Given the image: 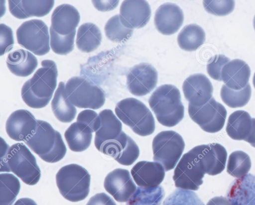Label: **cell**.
<instances>
[{"label": "cell", "mask_w": 255, "mask_h": 205, "mask_svg": "<svg viewBox=\"0 0 255 205\" xmlns=\"http://www.w3.org/2000/svg\"><path fill=\"white\" fill-rule=\"evenodd\" d=\"M0 139V172H12L25 184H36L40 178V170L29 149L22 143L9 147Z\"/></svg>", "instance_id": "cell-1"}, {"label": "cell", "mask_w": 255, "mask_h": 205, "mask_svg": "<svg viewBox=\"0 0 255 205\" xmlns=\"http://www.w3.org/2000/svg\"><path fill=\"white\" fill-rule=\"evenodd\" d=\"M41 64L42 67L25 82L21 90L23 101L33 108H43L48 104L57 84L58 71L55 63L44 60Z\"/></svg>", "instance_id": "cell-2"}, {"label": "cell", "mask_w": 255, "mask_h": 205, "mask_svg": "<svg viewBox=\"0 0 255 205\" xmlns=\"http://www.w3.org/2000/svg\"><path fill=\"white\" fill-rule=\"evenodd\" d=\"M148 103L158 121L164 126H174L183 118L184 107L180 93L172 85L158 87L149 98Z\"/></svg>", "instance_id": "cell-3"}, {"label": "cell", "mask_w": 255, "mask_h": 205, "mask_svg": "<svg viewBox=\"0 0 255 205\" xmlns=\"http://www.w3.org/2000/svg\"><path fill=\"white\" fill-rule=\"evenodd\" d=\"M90 180L88 171L76 164L62 167L56 175V185L60 193L72 202L86 198L90 191Z\"/></svg>", "instance_id": "cell-4"}, {"label": "cell", "mask_w": 255, "mask_h": 205, "mask_svg": "<svg viewBox=\"0 0 255 205\" xmlns=\"http://www.w3.org/2000/svg\"><path fill=\"white\" fill-rule=\"evenodd\" d=\"M115 111L119 118L136 134L145 136L155 130V121L147 107L140 101L127 98L117 104Z\"/></svg>", "instance_id": "cell-5"}, {"label": "cell", "mask_w": 255, "mask_h": 205, "mask_svg": "<svg viewBox=\"0 0 255 205\" xmlns=\"http://www.w3.org/2000/svg\"><path fill=\"white\" fill-rule=\"evenodd\" d=\"M65 90L71 103L78 108L97 109L105 102L103 90L83 77L70 78L66 82Z\"/></svg>", "instance_id": "cell-6"}, {"label": "cell", "mask_w": 255, "mask_h": 205, "mask_svg": "<svg viewBox=\"0 0 255 205\" xmlns=\"http://www.w3.org/2000/svg\"><path fill=\"white\" fill-rule=\"evenodd\" d=\"M153 160L160 163L165 171L173 169L185 147L182 136L172 130L158 133L152 141Z\"/></svg>", "instance_id": "cell-7"}, {"label": "cell", "mask_w": 255, "mask_h": 205, "mask_svg": "<svg viewBox=\"0 0 255 205\" xmlns=\"http://www.w3.org/2000/svg\"><path fill=\"white\" fill-rule=\"evenodd\" d=\"M205 174L203 164L193 148L183 155L177 164L173 179L177 188L197 191L203 184L202 179Z\"/></svg>", "instance_id": "cell-8"}, {"label": "cell", "mask_w": 255, "mask_h": 205, "mask_svg": "<svg viewBox=\"0 0 255 205\" xmlns=\"http://www.w3.org/2000/svg\"><path fill=\"white\" fill-rule=\"evenodd\" d=\"M16 34L18 44L33 54L42 56L49 52L48 29L42 20L33 19L23 22Z\"/></svg>", "instance_id": "cell-9"}, {"label": "cell", "mask_w": 255, "mask_h": 205, "mask_svg": "<svg viewBox=\"0 0 255 205\" xmlns=\"http://www.w3.org/2000/svg\"><path fill=\"white\" fill-rule=\"evenodd\" d=\"M188 109L192 120L207 132H219L224 125L227 110L214 98H212L206 103L200 106L188 104Z\"/></svg>", "instance_id": "cell-10"}, {"label": "cell", "mask_w": 255, "mask_h": 205, "mask_svg": "<svg viewBox=\"0 0 255 205\" xmlns=\"http://www.w3.org/2000/svg\"><path fill=\"white\" fill-rule=\"evenodd\" d=\"M97 149L126 166L132 164L139 155V150L136 143L124 131L118 138L104 144Z\"/></svg>", "instance_id": "cell-11"}, {"label": "cell", "mask_w": 255, "mask_h": 205, "mask_svg": "<svg viewBox=\"0 0 255 205\" xmlns=\"http://www.w3.org/2000/svg\"><path fill=\"white\" fill-rule=\"evenodd\" d=\"M157 82V72L148 63H142L133 66L127 75V87L131 94L143 96L150 93Z\"/></svg>", "instance_id": "cell-12"}, {"label": "cell", "mask_w": 255, "mask_h": 205, "mask_svg": "<svg viewBox=\"0 0 255 205\" xmlns=\"http://www.w3.org/2000/svg\"><path fill=\"white\" fill-rule=\"evenodd\" d=\"M104 187L116 201L121 203L128 202L137 189L129 171L121 168L116 169L107 175Z\"/></svg>", "instance_id": "cell-13"}, {"label": "cell", "mask_w": 255, "mask_h": 205, "mask_svg": "<svg viewBox=\"0 0 255 205\" xmlns=\"http://www.w3.org/2000/svg\"><path fill=\"white\" fill-rule=\"evenodd\" d=\"M182 89L189 104L193 106L203 105L212 98V85L209 79L202 74H193L186 78Z\"/></svg>", "instance_id": "cell-14"}, {"label": "cell", "mask_w": 255, "mask_h": 205, "mask_svg": "<svg viewBox=\"0 0 255 205\" xmlns=\"http://www.w3.org/2000/svg\"><path fill=\"white\" fill-rule=\"evenodd\" d=\"M37 120L33 115L26 109L13 111L8 117L5 123V130L12 139L26 140L35 131Z\"/></svg>", "instance_id": "cell-15"}, {"label": "cell", "mask_w": 255, "mask_h": 205, "mask_svg": "<svg viewBox=\"0 0 255 205\" xmlns=\"http://www.w3.org/2000/svg\"><path fill=\"white\" fill-rule=\"evenodd\" d=\"M194 149L203 164L206 174L215 176L224 170L227 152L222 145L217 143L202 144Z\"/></svg>", "instance_id": "cell-16"}, {"label": "cell", "mask_w": 255, "mask_h": 205, "mask_svg": "<svg viewBox=\"0 0 255 205\" xmlns=\"http://www.w3.org/2000/svg\"><path fill=\"white\" fill-rule=\"evenodd\" d=\"M184 20L182 9L176 4H162L155 11L154 22L156 28L164 35L175 33L181 26Z\"/></svg>", "instance_id": "cell-17"}, {"label": "cell", "mask_w": 255, "mask_h": 205, "mask_svg": "<svg viewBox=\"0 0 255 205\" xmlns=\"http://www.w3.org/2000/svg\"><path fill=\"white\" fill-rule=\"evenodd\" d=\"M56 130L45 121L37 120L34 132L24 141L25 144L39 157L46 155L55 144Z\"/></svg>", "instance_id": "cell-18"}, {"label": "cell", "mask_w": 255, "mask_h": 205, "mask_svg": "<svg viewBox=\"0 0 255 205\" xmlns=\"http://www.w3.org/2000/svg\"><path fill=\"white\" fill-rule=\"evenodd\" d=\"M131 175L137 186L142 188H154L163 181L165 170L160 163L142 161L131 169Z\"/></svg>", "instance_id": "cell-19"}, {"label": "cell", "mask_w": 255, "mask_h": 205, "mask_svg": "<svg viewBox=\"0 0 255 205\" xmlns=\"http://www.w3.org/2000/svg\"><path fill=\"white\" fill-rule=\"evenodd\" d=\"M227 198L233 205H255V176L248 174L234 180Z\"/></svg>", "instance_id": "cell-20"}, {"label": "cell", "mask_w": 255, "mask_h": 205, "mask_svg": "<svg viewBox=\"0 0 255 205\" xmlns=\"http://www.w3.org/2000/svg\"><path fill=\"white\" fill-rule=\"evenodd\" d=\"M80 20V13L74 6L62 4L57 6L52 12L51 26L57 33L68 35L76 30Z\"/></svg>", "instance_id": "cell-21"}, {"label": "cell", "mask_w": 255, "mask_h": 205, "mask_svg": "<svg viewBox=\"0 0 255 205\" xmlns=\"http://www.w3.org/2000/svg\"><path fill=\"white\" fill-rule=\"evenodd\" d=\"M121 16L132 28H140L148 22L151 9L144 0H124L120 7Z\"/></svg>", "instance_id": "cell-22"}, {"label": "cell", "mask_w": 255, "mask_h": 205, "mask_svg": "<svg viewBox=\"0 0 255 205\" xmlns=\"http://www.w3.org/2000/svg\"><path fill=\"white\" fill-rule=\"evenodd\" d=\"M8 2L10 13L18 19L42 17L50 12L54 4L53 0H9Z\"/></svg>", "instance_id": "cell-23"}, {"label": "cell", "mask_w": 255, "mask_h": 205, "mask_svg": "<svg viewBox=\"0 0 255 205\" xmlns=\"http://www.w3.org/2000/svg\"><path fill=\"white\" fill-rule=\"evenodd\" d=\"M251 75L249 65L240 59H234L226 64L221 71L222 80L226 86L234 90L244 88Z\"/></svg>", "instance_id": "cell-24"}, {"label": "cell", "mask_w": 255, "mask_h": 205, "mask_svg": "<svg viewBox=\"0 0 255 205\" xmlns=\"http://www.w3.org/2000/svg\"><path fill=\"white\" fill-rule=\"evenodd\" d=\"M101 119V126L95 132L94 144L97 149L104 144L118 138L122 131V124L109 109L101 111L99 114Z\"/></svg>", "instance_id": "cell-25"}, {"label": "cell", "mask_w": 255, "mask_h": 205, "mask_svg": "<svg viewBox=\"0 0 255 205\" xmlns=\"http://www.w3.org/2000/svg\"><path fill=\"white\" fill-rule=\"evenodd\" d=\"M6 63L10 71L19 77L30 75L38 65L37 59L31 52L17 48L7 55Z\"/></svg>", "instance_id": "cell-26"}, {"label": "cell", "mask_w": 255, "mask_h": 205, "mask_svg": "<svg viewBox=\"0 0 255 205\" xmlns=\"http://www.w3.org/2000/svg\"><path fill=\"white\" fill-rule=\"evenodd\" d=\"M93 131L87 125L79 122L72 123L66 130L64 137L69 149L79 152L86 150L90 145Z\"/></svg>", "instance_id": "cell-27"}, {"label": "cell", "mask_w": 255, "mask_h": 205, "mask_svg": "<svg viewBox=\"0 0 255 205\" xmlns=\"http://www.w3.org/2000/svg\"><path fill=\"white\" fill-rule=\"evenodd\" d=\"M51 107L55 116L62 122H70L75 117L77 109L70 102L63 82L58 84L51 102Z\"/></svg>", "instance_id": "cell-28"}, {"label": "cell", "mask_w": 255, "mask_h": 205, "mask_svg": "<svg viewBox=\"0 0 255 205\" xmlns=\"http://www.w3.org/2000/svg\"><path fill=\"white\" fill-rule=\"evenodd\" d=\"M102 38L101 32L96 24L92 22L85 23L78 28L76 46L81 51L90 53L100 46Z\"/></svg>", "instance_id": "cell-29"}, {"label": "cell", "mask_w": 255, "mask_h": 205, "mask_svg": "<svg viewBox=\"0 0 255 205\" xmlns=\"http://www.w3.org/2000/svg\"><path fill=\"white\" fill-rule=\"evenodd\" d=\"M252 118L249 113L239 110L229 116L226 126L227 134L236 140H246L251 129Z\"/></svg>", "instance_id": "cell-30"}, {"label": "cell", "mask_w": 255, "mask_h": 205, "mask_svg": "<svg viewBox=\"0 0 255 205\" xmlns=\"http://www.w3.org/2000/svg\"><path fill=\"white\" fill-rule=\"evenodd\" d=\"M205 40V33L203 28L196 24L186 25L180 32L177 37L179 47L188 51H195Z\"/></svg>", "instance_id": "cell-31"}, {"label": "cell", "mask_w": 255, "mask_h": 205, "mask_svg": "<svg viewBox=\"0 0 255 205\" xmlns=\"http://www.w3.org/2000/svg\"><path fill=\"white\" fill-rule=\"evenodd\" d=\"M104 30L107 37L115 42L128 40L133 33V28L120 14L111 17L106 23Z\"/></svg>", "instance_id": "cell-32"}, {"label": "cell", "mask_w": 255, "mask_h": 205, "mask_svg": "<svg viewBox=\"0 0 255 205\" xmlns=\"http://www.w3.org/2000/svg\"><path fill=\"white\" fill-rule=\"evenodd\" d=\"M164 196L161 186L154 188L138 187L126 205H160Z\"/></svg>", "instance_id": "cell-33"}, {"label": "cell", "mask_w": 255, "mask_h": 205, "mask_svg": "<svg viewBox=\"0 0 255 205\" xmlns=\"http://www.w3.org/2000/svg\"><path fill=\"white\" fill-rule=\"evenodd\" d=\"M0 205H11L18 194L20 184L18 179L10 173L0 174Z\"/></svg>", "instance_id": "cell-34"}, {"label": "cell", "mask_w": 255, "mask_h": 205, "mask_svg": "<svg viewBox=\"0 0 255 205\" xmlns=\"http://www.w3.org/2000/svg\"><path fill=\"white\" fill-rule=\"evenodd\" d=\"M251 88L248 83L243 89L234 90L226 85L222 86L220 96L223 102L232 108L240 107L247 104L251 96Z\"/></svg>", "instance_id": "cell-35"}, {"label": "cell", "mask_w": 255, "mask_h": 205, "mask_svg": "<svg viewBox=\"0 0 255 205\" xmlns=\"http://www.w3.org/2000/svg\"><path fill=\"white\" fill-rule=\"evenodd\" d=\"M251 168L250 156L243 151H236L229 156L227 171L232 176L240 178L248 174Z\"/></svg>", "instance_id": "cell-36"}, {"label": "cell", "mask_w": 255, "mask_h": 205, "mask_svg": "<svg viewBox=\"0 0 255 205\" xmlns=\"http://www.w3.org/2000/svg\"><path fill=\"white\" fill-rule=\"evenodd\" d=\"M50 47L53 51L59 55H66L71 52L74 47L76 30L68 35H61L50 27Z\"/></svg>", "instance_id": "cell-37"}, {"label": "cell", "mask_w": 255, "mask_h": 205, "mask_svg": "<svg viewBox=\"0 0 255 205\" xmlns=\"http://www.w3.org/2000/svg\"><path fill=\"white\" fill-rule=\"evenodd\" d=\"M162 205H205L196 194L191 191L177 189L168 196Z\"/></svg>", "instance_id": "cell-38"}, {"label": "cell", "mask_w": 255, "mask_h": 205, "mask_svg": "<svg viewBox=\"0 0 255 205\" xmlns=\"http://www.w3.org/2000/svg\"><path fill=\"white\" fill-rule=\"evenodd\" d=\"M205 10L209 13L225 16L231 13L235 8L234 0H204Z\"/></svg>", "instance_id": "cell-39"}, {"label": "cell", "mask_w": 255, "mask_h": 205, "mask_svg": "<svg viewBox=\"0 0 255 205\" xmlns=\"http://www.w3.org/2000/svg\"><path fill=\"white\" fill-rule=\"evenodd\" d=\"M230 62V59L224 55H216L213 57L207 65V71L209 75L213 79L221 81V71L224 66Z\"/></svg>", "instance_id": "cell-40"}, {"label": "cell", "mask_w": 255, "mask_h": 205, "mask_svg": "<svg viewBox=\"0 0 255 205\" xmlns=\"http://www.w3.org/2000/svg\"><path fill=\"white\" fill-rule=\"evenodd\" d=\"M66 150V146L60 133L56 131V142L53 149L48 154L42 156L40 158L48 163H56L64 158Z\"/></svg>", "instance_id": "cell-41"}, {"label": "cell", "mask_w": 255, "mask_h": 205, "mask_svg": "<svg viewBox=\"0 0 255 205\" xmlns=\"http://www.w3.org/2000/svg\"><path fill=\"white\" fill-rule=\"evenodd\" d=\"M77 121L88 126L93 132L97 131L101 126V119L98 113L91 109L81 111L77 117Z\"/></svg>", "instance_id": "cell-42"}, {"label": "cell", "mask_w": 255, "mask_h": 205, "mask_svg": "<svg viewBox=\"0 0 255 205\" xmlns=\"http://www.w3.org/2000/svg\"><path fill=\"white\" fill-rule=\"evenodd\" d=\"M14 44L12 30L4 24H0V55L10 51Z\"/></svg>", "instance_id": "cell-43"}, {"label": "cell", "mask_w": 255, "mask_h": 205, "mask_svg": "<svg viewBox=\"0 0 255 205\" xmlns=\"http://www.w3.org/2000/svg\"><path fill=\"white\" fill-rule=\"evenodd\" d=\"M86 205H117L110 196L104 193H98L92 197Z\"/></svg>", "instance_id": "cell-44"}, {"label": "cell", "mask_w": 255, "mask_h": 205, "mask_svg": "<svg viewBox=\"0 0 255 205\" xmlns=\"http://www.w3.org/2000/svg\"><path fill=\"white\" fill-rule=\"evenodd\" d=\"M95 7L100 11H105L114 9L119 0H92Z\"/></svg>", "instance_id": "cell-45"}, {"label": "cell", "mask_w": 255, "mask_h": 205, "mask_svg": "<svg viewBox=\"0 0 255 205\" xmlns=\"http://www.w3.org/2000/svg\"><path fill=\"white\" fill-rule=\"evenodd\" d=\"M206 205H233L227 198L215 197L209 201Z\"/></svg>", "instance_id": "cell-46"}, {"label": "cell", "mask_w": 255, "mask_h": 205, "mask_svg": "<svg viewBox=\"0 0 255 205\" xmlns=\"http://www.w3.org/2000/svg\"><path fill=\"white\" fill-rule=\"evenodd\" d=\"M245 141L255 147V118H252L251 129Z\"/></svg>", "instance_id": "cell-47"}, {"label": "cell", "mask_w": 255, "mask_h": 205, "mask_svg": "<svg viewBox=\"0 0 255 205\" xmlns=\"http://www.w3.org/2000/svg\"><path fill=\"white\" fill-rule=\"evenodd\" d=\"M13 205H37L32 199L29 198H21L16 201Z\"/></svg>", "instance_id": "cell-48"}, {"label": "cell", "mask_w": 255, "mask_h": 205, "mask_svg": "<svg viewBox=\"0 0 255 205\" xmlns=\"http://www.w3.org/2000/svg\"><path fill=\"white\" fill-rule=\"evenodd\" d=\"M253 83L254 86L255 88V73L254 75V77H253Z\"/></svg>", "instance_id": "cell-49"}, {"label": "cell", "mask_w": 255, "mask_h": 205, "mask_svg": "<svg viewBox=\"0 0 255 205\" xmlns=\"http://www.w3.org/2000/svg\"><path fill=\"white\" fill-rule=\"evenodd\" d=\"M253 25H254V29L255 30V17H254V18L253 20Z\"/></svg>", "instance_id": "cell-50"}]
</instances>
